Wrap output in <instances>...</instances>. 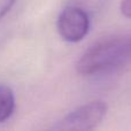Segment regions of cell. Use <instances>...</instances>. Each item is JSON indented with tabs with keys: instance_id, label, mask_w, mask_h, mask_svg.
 Masks as SVG:
<instances>
[{
	"instance_id": "2",
	"label": "cell",
	"mask_w": 131,
	"mask_h": 131,
	"mask_svg": "<svg viewBox=\"0 0 131 131\" xmlns=\"http://www.w3.org/2000/svg\"><path fill=\"white\" fill-rule=\"evenodd\" d=\"M107 113L106 102L95 100L70 112L57 125L60 130H92L104 120Z\"/></svg>"
},
{
	"instance_id": "3",
	"label": "cell",
	"mask_w": 131,
	"mask_h": 131,
	"mask_svg": "<svg viewBox=\"0 0 131 131\" xmlns=\"http://www.w3.org/2000/svg\"><path fill=\"white\" fill-rule=\"evenodd\" d=\"M90 18L84 9L70 6L61 12L58 18V31L67 41L76 43L88 35Z\"/></svg>"
},
{
	"instance_id": "1",
	"label": "cell",
	"mask_w": 131,
	"mask_h": 131,
	"mask_svg": "<svg viewBox=\"0 0 131 131\" xmlns=\"http://www.w3.org/2000/svg\"><path fill=\"white\" fill-rule=\"evenodd\" d=\"M131 62V34L108 37L93 44L77 62L82 76L106 74Z\"/></svg>"
},
{
	"instance_id": "5",
	"label": "cell",
	"mask_w": 131,
	"mask_h": 131,
	"mask_svg": "<svg viewBox=\"0 0 131 131\" xmlns=\"http://www.w3.org/2000/svg\"><path fill=\"white\" fill-rule=\"evenodd\" d=\"M15 0H0V20L10 10Z\"/></svg>"
},
{
	"instance_id": "6",
	"label": "cell",
	"mask_w": 131,
	"mask_h": 131,
	"mask_svg": "<svg viewBox=\"0 0 131 131\" xmlns=\"http://www.w3.org/2000/svg\"><path fill=\"white\" fill-rule=\"evenodd\" d=\"M120 8L123 15L127 17H131V0H122Z\"/></svg>"
},
{
	"instance_id": "4",
	"label": "cell",
	"mask_w": 131,
	"mask_h": 131,
	"mask_svg": "<svg viewBox=\"0 0 131 131\" xmlns=\"http://www.w3.org/2000/svg\"><path fill=\"white\" fill-rule=\"evenodd\" d=\"M15 108V98L12 89L7 85H0V123L12 116Z\"/></svg>"
}]
</instances>
